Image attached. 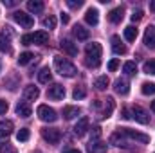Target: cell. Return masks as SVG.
I'll use <instances>...</instances> for the list:
<instances>
[{
  "mask_svg": "<svg viewBox=\"0 0 155 153\" xmlns=\"http://www.w3.org/2000/svg\"><path fill=\"white\" fill-rule=\"evenodd\" d=\"M47 97L52 99V101H61L65 97V86L60 85V83H52L47 88Z\"/></svg>",
  "mask_w": 155,
  "mask_h": 153,
  "instance_id": "cell-6",
  "label": "cell"
},
{
  "mask_svg": "<svg viewBox=\"0 0 155 153\" xmlns=\"http://www.w3.org/2000/svg\"><path fill=\"white\" fill-rule=\"evenodd\" d=\"M38 96H40L38 86H35V85H27V86L24 88V101H36Z\"/></svg>",
  "mask_w": 155,
  "mask_h": 153,
  "instance_id": "cell-14",
  "label": "cell"
},
{
  "mask_svg": "<svg viewBox=\"0 0 155 153\" xmlns=\"http://www.w3.org/2000/svg\"><path fill=\"white\" fill-rule=\"evenodd\" d=\"M13 18H15V22H16V24H20V25H22V27H25V29H29V27H33V25H35L33 16H31V15H27V13H24V11H15V13H13Z\"/></svg>",
  "mask_w": 155,
  "mask_h": 153,
  "instance_id": "cell-7",
  "label": "cell"
},
{
  "mask_svg": "<svg viewBox=\"0 0 155 153\" xmlns=\"http://www.w3.org/2000/svg\"><path fill=\"white\" fill-rule=\"evenodd\" d=\"M88 124H90L88 117H81V119L76 122V126H74L72 130H74V133H76L78 137H83V135L88 132Z\"/></svg>",
  "mask_w": 155,
  "mask_h": 153,
  "instance_id": "cell-12",
  "label": "cell"
},
{
  "mask_svg": "<svg viewBox=\"0 0 155 153\" xmlns=\"http://www.w3.org/2000/svg\"><path fill=\"white\" fill-rule=\"evenodd\" d=\"M67 5L72 7V9H78V7L83 5V0H67Z\"/></svg>",
  "mask_w": 155,
  "mask_h": 153,
  "instance_id": "cell-38",
  "label": "cell"
},
{
  "mask_svg": "<svg viewBox=\"0 0 155 153\" xmlns=\"http://www.w3.org/2000/svg\"><path fill=\"white\" fill-rule=\"evenodd\" d=\"M27 9H29L31 13L38 15V13L43 11V2H41V0H29V2H27Z\"/></svg>",
  "mask_w": 155,
  "mask_h": 153,
  "instance_id": "cell-22",
  "label": "cell"
},
{
  "mask_svg": "<svg viewBox=\"0 0 155 153\" xmlns=\"http://www.w3.org/2000/svg\"><path fill=\"white\" fill-rule=\"evenodd\" d=\"M61 22L63 24H69V15L67 13H61Z\"/></svg>",
  "mask_w": 155,
  "mask_h": 153,
  "instance_id": "cell-44",
  "label": "cell"
},
{
  "mask_svg": "<svg viewBox=\"0 0 155 153\" xmlns=\"http://www.w3.org/2000/svg\"><path fill=\"white\" fill-rule=\"evenodd\" d=\"M51 79H52V74H51V70L45 67V69H41L38 72V81L40 83H43V85H47V83H51Z\"/></svg>",
  "mask_w": 155,
  "mask_h": 153,
  "instance_id": "cell-25",
  "label": "cell"
},
{
  "mask_svg": "<svg viewBox=\"0 0 155 153\" xmlns=\"http://www.w3.org/2000/svg\"><path fill=\"white\" fill-rule=\"evenodd\" d=\"M20 41H22V45H33V43L43 45V43L49 41V33L47 31H36L33 34H24L20 38Z\"/></svg>",
  "mask_w": 155,
  "mask_h": 153,
  "instance_id": "cell-3",
  "label": "cell"
},
{
  "mask_svg": "<svg viewBox=\"0 0 155 153\" xmlns=\"http://www.w3.org/2000/svg\"><path fill=\"white\" fill-rule=\"evenodd\" d=\"M7 108H9V105H7V101H4V99H0V115H5V112H7Z\"/></svg>",
  "mask_w": 155,
  "mask_h": 153,
  "instance_id": "cell-41",
  "label": "cell"
},
{
  "mask_svg": "<svg viewBox=\"0 0 155 153\" xmlns=\"http://www.w3.org/2000/svg\"><path fill=\"white\" fill-rule=\"evenodd\" d=\"M41 25H43L45 29H54V27H56V18H54L52 15H49V16H45V18L41 20Z\"/></svg>",
  "mask_w": 155,
  "mask_h": 153,
  "instance_id": "cell-31",
  "label": "cell"
},
{
  "mask_svg": "<svg viewBox=\"0 0 155 153\" xmlns=\"http://www.w3.org/2000/svg\"><path fill=\"white\" fill-rule=\"evenodd\" d=\"M33 58H35V54H33V52H22V54H20V58H18V65H27Z\"/></svg>",
  "mask_w": 155,
  "mask_h": 153,
  "instance_id": "cell-34",
  "label": "cell"
},
{
  "mask_svg": "<svg viewBox=\"0 0 155 153\" xmlns=\"http://www.w3.org/2000/svg\"><path fill=\"white\" fill-rule=\"evenodd\" d=\"M123 72H124L126 76H134V74L137 72V65H135V61H126V63L123 65Z\"/></svg>",
  "mask_w": 155,
  "mask_h": 153,
  "instance_id": "cell-26",
  "label": "cell"
},
{
  "mask_svg": "<svg viewBox=\"0 0 155 153\" xmlns=\"http://www.w3.org/2000/svg\"><path fill=\"white\" fill-rule=\"evenodd\" d=\"M141 92H143L144 96L155 94V83H143V85H141Z\"/></svg>",
  "mask_w": 155,
  "mask_h": 153,
  "instance_id": "cell-33",
  "label": "cell"
},
{
  "mask_svg": "<svg viewBox=\"0 0 155 153\" xmlns=\"http://www.w3.org/2000/svg\"><path fill=\"white\" fill-rule=\"evenodd\" d=\"M110 144H114V146H124V135L121 133V130H117L116 133L110 135Z\"/></svg>",
  "mask_w": 155,
  "mask_h": 153,
  "instance_id": "cell-24",
  "label": "cell"
},
{
  "mask_svg": "<svg viewBox=\"0 0 155 153\" xmlns=\"http://www.w3.org/2000/svg\"><path fill=\"white\" fill-rule=\"evenodd\" d=\"M9 43H11V41H9V36L2 33V34H0V50H2V52H9V50H11V45H9Z\"/></svg>",
  "mask_w": 155,
  "mask_h": 153,
  "instance_id": "cell-27",
  "label": "cell"
},
{
  "mask_svg": "<svg viewBox=\"0 0 155 153\" xmlns=\"http://www.w3.org/2000/svg\"><path fill=\"white\" fill-rule=\"evenodd\" d=\"M110 41H112V50H114L116 54H126V47L123 45V41H121V38H119L117 34L112 36Z\"/></svg>",
  "mask_w": 155,
  "mask_h": 153,
  "instance_id": "cell-20",
  "label": "cell"
},
{
  "mask_svg": "<svg viewBox=\"0 0 155 153\" xmlns=\"http://www.w3.org/2000/svg\"><path fill=\"white\" fill-rule=\"evenodd\" d=\"M54 69L60 76H65V77H74L78 74V69L65 58L61 56H54Z\"/></svg>",
  "mask_w": 155,
  "mask_h": 153,
  "instance_id": "cell-2",
  "label": "cell"
},
{
  "mask_svg": "<svg viewBox=\"0 0 155 153\" xmlns=\"http://www.w3.org/2000/svg\"><path fill=\"white\" fill-rule=\"evenodd\" d=\"M143 70H144L146 74H152V76H155V60L146 61V63L143 65Z\"/></svg>",
  "mask_w": 155,
  "mask_h": 153,
  "instance_id": "cell-35",
  "label": "cell"
},
{
  "mask_svg": "<svg viewBox=\"0 0 155 153\" xmlns=\"http://www.w3.org/2000/svg\"><path fill=\"white\" fill-rule=\"evenodd\" d=\"M9 150H11V148H9L7 142H2V144H0V153H5V151H9Z\"/></svg>",
  "mask_w": 155,
  "mask_h": 153,
  "instance_id": "cell-42",
  "label": "cell"
},
{
  "mask_svg": "<svg viewBox=\"0 0 155 153\" xmlns=\"http://www.w3.org/2000/svg\"><path fill=\"white\" fill-rule=\"evenodd\" d=\"M124 38L128 40V41H135V38H137V29L134 25H128L124 29Z\"/></svg>",
  "mask_w": 155,
  "mask_h": 153,
  "instance_id": "cell-28",
  "label": "cell"
},
{
  "mask_svg": "<svg viewBox=\"0 0 155 153\" xmlns=\"http://www.w3.org/2000/svg\"><path fill=\"white\" fill-rule=\"evenodd\" d=\"M29 137H31V133H29V130H27V128H20V130H18V133H16L18 142H25V141H29Z\"/></svg>",
  "mask_w": 155,
  "mask_h": 153,
  "instance_id": "cell-32",
  "label": "cell"
},
{
  "mask_svg": "<svg viewBox=\"0 0 155 153\" xmlns=\"http://www.w3.org/2000/svg\"><path fill=\"white\" fill-rule=\"evenodd\" d=\"M13 121H0V137L4 139V137H9L11 133H13Z\"/></svg>",
  "mask_w": 155,
  "mask_h": 153,
  "instance_id": "cell-19",
  "label": "cell"
},
{
  "mask_svg": "<svg viewBox=\"0 0 155 153\" xmlns=\"http://www.w3.org/2000/svg\"><path fill=\"white\" fill-rule=\"evenodd\" d=\"M90 135H92V139H90V141H99V137H101V128H99V126H96V128H92V132H90Z\"/></svg>",
  "mask_w": 155,
  "mask_h": 153,
  "instance_id": "cell-37",
  "label": "cell"
},
{
  "mask_svg": "<svg viewBox=\"0 0 155 153\" xmlns=\"http://www.w3.org/2000/svg\"><path fill=\"white\" fill-rule=\"evenodd\" d=\"M130 114H132V119L134 121H137V122H141V124H148L150 122V115L148 112L143 108V106H132V110H130Z\"/></svg>",
  "mask_w": 155,
  "mask_h": 153,
  "instance_id": "cell-8",
  "label": "cell"
},
{
  "mask_svg": "<svg viewBox=\"0 0 155 153\" xmlns=\"http://www.w3.org/2000/svg\"><path fill=\"white\" fill-rule=\"evenodd\" d=\"M123 16H124V7H123V5H119V7L112 9V11L108 13V20H110L112 24H119V22L123 20Z\"/></svg>",
  "mask_w": 155,
  "mask_h": 153,
  "instance_id": "cell-17",
  "label": "cell"
},
{
  "mask_svg": "<svg viewBox=\"0 0 155 153\" xmlns=\"http://www.w3.org/2000/svg\"><path fill=\"white\" fill-rule=\"evenodd\" d=\"M60 47L63 49V52H65V54H69V56H78V45L72 41V40L61 38V41H60Z\"/></svg>",
  "mask_w": 155,
  "mask_h": 153,
  "instance_id": "cell-10",
  "label": "cell"
},
{
  "mask_svg": "<svg viewBox=\"0 0 155 153\" xmlns=\"http://www.w3.org/2000/svg\"><path fill=\"white\" fill-rule=\"evenodd\" d=\"M152 110L155 112V101H152Z\"/></svg>",
  "mask_w": 155,
  "mask_h": 153,
  "instance_id": "cell-47",
  "label": "cell"
},
{
  "mask_svg": "<svg viewBox=\"0 0 155 153\" xmlns=\"http://www.w3.org/2000/svg\"><path fill=\"white\" fill-rule=\"evenodd\" d=\"M108 83H110V81H108V77H107V76H99L97 79H96L94 86H96L97 90H105V88L108 86Z\"/></svg>",
  "mask_w": 155,
  "mask_h": 153,
  "instance_id": "cell-30",
  "label": "cell"
},
{
  "mask_svg": "<svg viewBox=\"0 0 155 153\" xmlns=\"http://www.w3.org/2000/svg\"><path fill=\"white\" fill-rule=\"evenodd\" d=\"M117 69H119V60H110V61H108V70L114 72Z\"/></svg>",
  "mask_w": 155,
  "mask_h": 153,
  "instance_id": "cell-40",
  "label": "cell"
},
{
  "mask_svg": "<svg viewBox=\"0 0 155 153\" xmlns=\"http://www.w3.org/2000/svg\"><path fill=\"white\" fill-rule=\"evenodd\" d=\"M79 114H81V110H79L78 106H65V108H63V117H65L67 121H71V119L78 117Z\"/></svg>",
  "mask_w": 155,
  "mask_h": 153,
  "instance_id": "cell-23",
  "label": "cell"
},
{
  "mask_svg": "<svg viewBox=\"0 0 155 153\" xmlns=\"http://www.w3.org/2000/svg\"><path fill=\"white\" fill-rule=\"evenodd\" d=\"M65 153H81L79 150H76V148H72V150H67Z\"/></svg>",
  "mask_w": 155,
  "mask_h": 153,
  "instance_id": "cell-45",
  "label": "cell"
},
{
  "mask_svg": "<svg viewBox=\"0 0 155 153\" xmlns=\"http://www.w3.org/2000/svg\"><path fill=\"white\" fill-rule=\"evenodd\" d=\"M150 9H152V11H155V0H153V2H150Z\"/></svg>",
  "mask_w": 155,
  "mask_h": 153,
  "instance_id": "cell-46",
  "label": "cell"
},
{
  "mask_svg": "<svg viewBox=\"0 0 155 153\" xmlns=\"http://www.w3.org/2000/svg\"><path fill=\"white\" fill-rule=\"evenodd\" d=\"M85 22H87L88 25H97V22H99V13H97L96 7H88V9H87V13H85Z\"/></svg>",
  "mask_w": 155,
  "mask_h": 153,
  "instance_id": "cell-16",
  "label": "cell"
},
{
  "mask_svg": "<svg viewBox=\"0 0 155 153\" xmlns=\"http://www.w3.org/2000/svg\"><path fill=\"white\" fill-rule=\"evenodd\" d=\"M143 18V11L141 9H135L134 13H132V22H139Z\"/></svg>",
  "mask_w": 155,
  "mask_h": 153,
  "instance_id": "cell-39",
  "label": "cell"
},
{
  "mask_svg": "<svg viewBox=\"0 0 155 153\" xmlns=\"http://www.w3.org/2000/svg\"><path fill=\"white\" fill-rule=\"evenodd\" d=\"M41 137H43V141L45 142H49V144H58L60 142V139H61V132L58 130V128H41Z\"/></svg>",
  "mask_w": 155,
  "mask_h": 153,
  "instance_id": "cell-5",
  "label": "cell"
},
{
  "mask_svg": "<svg viewBox=\"0 0 155 153\" xmlns=\"http://www.w3.org/2000/svg\"><path fill=\"white\" fill-rule=\"evenodd\" d=\"M101 45L97 43V41H92V43H87V47H85V54H87V58H85V65L87 67H92V69H97L99 67V63H101Z\"/></svg>",
  "mask_w": 155,
  "mask_h": 153,
  "instance_id": "cell-1",
  "label": "cell"
},
{
  "mask_svg": "<svg viewBox=\"0 0 155 153\" xmlns=\"http://www.w3.org/2000/svg\"><path fill=\"white\" fill-rule=\"evenodd\" d=\"M121 133H123L124 137H128V139H134V141H137V142H143V144L150 142V137H148V135H144V133H139V132H135V130H132V128H121Z\"/></svg>",
  "mask_w": 155,
  "mask_h": 153,
  "instance_id": "cell-9",
  "label": "cell"
},
{
  "mask_svg": "<svg viewBox=\"0 0 155 153\" xmlns=\"http://www.w3.org/2000/svg\"><path fill=\"white\" fill-rule=\"evenodd\" d=\"M108 144L107 142H101V141H90L87 144V151L88 153H107Z\"/></svg>",
  "mask_w": 155,
  "mask_h": 153,
  "instance_id": "cell-11",
  "label": "cell"
},
{
  "mask_svg": "<svg viewBox=\"0 0 155 153\" xmlns=\"http://www.w3.org/2000/svg\"><path fill=\"white\" fill-rule=\"evenodd\" d=\"M36 114H38V117L43 122H54V121H58L56 110L51 108V106H47V105H40L38 110H36Z\"/></svg>",
  "mask_w": 155,
  "mask_h": 153,
  "instance_id": "cell-4",
  "label": "cell"
},
{
  "mask_svg": "<svg viewBox=\"0 0 155 153\" xmlns=\"http://www.w3.org/2000/svg\"><path fill=\"white\" fill-rule=\"evenodd\" d=\"M143 41H144L146 47L155 49V25H148V27H146L144 36H143Z\"/></svg>",
  "mask_w": 155,
  "mask_h": 153,
  "instance_id": "cell-13",
  "label": "cell"
},
{
  "mask_svg": "<svg viewBox=\"0 0 155 153\" xmlns=\"http://www.w3.org/2000/svg\"><path fill=\"white\" fill-rule=\"evenodd\" d=\"M112 112H114V99H112V97H107L105 110H103V115H101V117H110Z\"/></svg>",
  "mask_w": 155,
  "mask_h": 153,
  "instance_id": "cell-29",
  "label": "cell"
},
{
  "mask_svg": "<svg viewBox=\"0 0 155 153\" xmlns=\"http://www.w3.org/2000/svg\"><path fill=\"white\" fill-rule=\"evenodd\" d=\"M15 110H16V114L20 115V117H29V115L33 114V110H31V106L27 105V101H18Z\"/></svg>",
  "mask_w": 155,
  "mask_h": 153,
  "instance_id": "cell-18",
  "label": "cell"
},
{
  "mask_svg": "<svg viewBox=\"0 0 155 153\" xmlns=\"http://www.w3.org/2000/svg\"><path fill=\"white\" fill-rule=\"evenodd\" d=\"M72 34H74L78 40H88V36H90L88 29H85L83 25H74V29H72Z\"/></svg>",
  "mask_w": 155,
  "mask_h": 153,
  "instance_id": "cell-21",
  "label": "cell"
},
{
  "mask_svg": "<svg viewBox=\"0 0 155 153\" xmlns=\"http://www.w3.org/2000/svg\"><path fill=\"white\" fill-rule=\"evenodd\" d=\"M4 5L5 7H13V5H16V0H4Z\"/></svg>",
  "mask_w": 155,
  "mask_h": 153,
  "instance_id": "cell-43",
  "label": "cell"
},
{
  "mask_svg": "<svg viewBox=\"0 0 155 153\" xmlns=\"http://www.w3.org/2000/svg\"><path fill=\"white\" fill-rule=\"evenodd\" d=\"M85 96H87V92H85L83 86H76L74 92H72V97H74V99H83Z\"/></svg>",
  "mask_w": 155,
  "mask_h": 153,
  "instance_id": "cell-36",
  "label": "cell"
},
{
  "mask_svg": "<svg viewBox=\"0 0 155 153\" xmlns=\"http://www.w3.org/2000/svg\"><path fill=\"white\" fill-rule=\"evenodd\" d=\"M114 90H116V94H119V96H126L130 92V85H128V81L124 77H121V79H116Z\"/></svg>",
  "mask_w": 155,
  "mask_h": 153,
  "instance_id": "cell-15",
  "label": "cell"
}]
</instances>
